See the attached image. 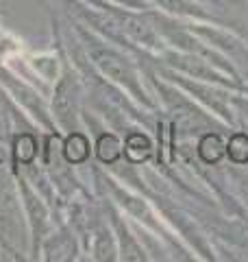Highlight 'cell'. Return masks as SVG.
I'll return each instance as SVG.
<instances>
[{"label": "cell", "instance_id": "6da1fadb", "mask_svg": "<svg viewBox=\"0 0 248 262\" xmlns=\"http://www.w3.org/2000/svg\"><path fill=\"white\" fill-rule=\"evenodd\" d=\"M92 59L98 68L103 70V75L113 79L115 83H122L131 90H137V81H135V72L129 66L127 59H122L118 53L107 51V48H94L92 51Z\"/></svg>", "mask_w": 248, "mask_h": 262}, {"label": "cell", "instance_id": "7a4b0ae2", "mask_svg": "<svg viewBox=\"0 0 248 262\" xmlns=\"http://www.w3.org/2000/svg\"><path fill=\"white\" fill-rule=\"evenodd\" d=\"M18 223V203H15V192L7 177L0 175V227L5 232H11Z\"/></svg>", "mask_w": 248, "mask_h": 262}, {"label": "cell", "instance_id": "3957f363", "mask_svg": "<svg viewBox=\"0 0 248 262\" xmlns=\"http://www.w3.org/2000/svg\"><path fill=\"white\" fill-rule=\"evenodd\" d=\"M225 153H227V146L220 140L218 134H207L201 138V142H198V155H201V160L207 164L220 162Z\"/></svg>", "mask_w": 248, "mask_h": 262}, {"label": "cell", "instance_id": "277c9868", "mask_svg": "<svg viewBox=\"0 0 248 262\" xmlns=\"http://www.w3.org/2000/svg\"><path fill=\"white\" fill-rule=\"evenodd\" d=\"M63 155L72 164H81L89 155V140L83 134H70L63 142Z\"/></svg>", "mask_w": 248, "mask_h": 262}, {"label": "cell", "instance_id": "5b68a950", "mask_svg": "<svg viewBox=\"0 0 248 262\" xmlns=\"http://www.w3.org/2000/svg\"><path fill=\"white\" fill-rule=\"evenodd\" d=\"M124 153L131 162H144L151 155V140L144 134H131L124 144Z\"/></svg>", "mask_w": 248, "mask_h": 262}, {"label": "cell", "instance_id": "8992f818", "mask_svg": "<svg viewBox=\"0 0 248 262\" xmlns=\"http://www.w3.org/2000/svg\"><path fill=\"white\" fill-rule=\"evenodd\" d=\"M96 153H98V158H101L103 162L111 164V162H115V160H118L120 155H122V144H120V140H118L115 136L105 134V136L98 138Z\"/></svg>", "mask_w": 248, "mask_h": 262}, {"label": "cell", "instance_id": "52a82bcc", "mask_svg": "<svg viewBox=\"0 0 248 262\" xmlns=\"http://www.w3.org/2000/svg\"><path fill=\"white\" fill-rule=\"evenodd\" d=\"M227 153L235 164H246L248 162V136L235 134L227 144Z\"/></svg>", "mask_w": 248, "mask_h": 262}, {"label": "cell", "instance_id": "ba28073f", "mask_svg": "<svg viewBox=\"0 0 248 262\" xmlns=\"http://www.w3.org/2000/svg\"><path fill=\"white\" fill-rule=\"evenodd\" d=\"M35 155H37V140L31 134H22L18 140H15V158L24 164H29V162H33Z\"/></svg>", "mask_w": 248, "mask_h": 262}, {"label": "cell", "instance_id": "9c48e42d", "mask_svg": "<svg viewBox=\"0 0 248 262\" xmlns=\"http://www.w3.org/2000/svg\"><path fill=\"white\" fill-rule=\"evenodd\" d=\"M163 9L175 11V13H192L196 7L192 5V0H157Z\"/></svg>", "mask_w": 248, "mask_h": 262}]
</instances>
